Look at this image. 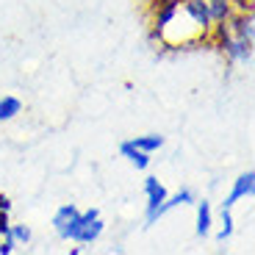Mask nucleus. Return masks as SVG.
I'll return each instance as SVG.
<instances>
[{
	"label": "nucleus",
	"instance_id": "obj_1",
	"mask_svg": "<svg viewBox=\"0 0 255 255\" xmlns=\"http://www.w3.org/2000/svg\"><path fill=\"white\" fill-rule=\"evenodd\" d=\"M150 25L155 42L166 50L205 45L214 33V22L200 0H153Z\"/></svg>",
	"mask_w": 255,
	"mask_h": 255
},
{
	"label": "nucleus",
	"instance_id": "obj_2",
	"mask_svg": "<svg viewBox=\"0 0 255 255\" xmlns=\"http://www.w3.org/2000/svg\"><path fill=\"white\" fill-rule=\"evenodd\" d=\"M106 233V219H103L100 208H86V211H78L75 219L70 222V228L64 230L61 242H72V244H83V247H89V244H97Z\"/></svg>",
	"mask_w": 255,
	"mask_h": 255
},
{
	"label": "nucleus",
	"instance_id": "obj_3",
	"mask_svg": "<svg viewBox=\"0 0 255 255\" xmlns=\"http://www.w3.org/2000/svg\"><path fill=\"white\" fill-rule=\"evenodd\" d=\"M211 42L225 53V58H228L230 64H236V67H247V70L253 67V47H255V42H247V39L233 36V33L225 28V22H222V25H214Z\"/></svg>",
	"mask_w": 255,
	"mask_h": 255
},
{
	"label": "nucleus",
	"instance_id": "obj_4",
	"mask_svg": "<svg viewBox=\"0 0 255 255\" xmlns=\"http://www.w3.org/2000/svg\"><path fill=\"white\" fill-rule=\"evenodd\" d=\"M166 194H169L166 186L155 175H147L144 178V225L147 228H153L161 219V205H164Z\"/></svg>",
	"mask_w": 255,
	"mask_h": 255
},
{
	"label": "nucleus",
	"instance_id": "obj_5",
	"mask_svg": "<svg viewBox=\"0 0 255 255\" xmlns=\"http://www.w3.org/2000/svg\"><path fill=\"white\" fill-rule=\"evenodd\" d=\"M253 194H255V172L247 169V172H242L230 183V191H228V197L222 200V205L225 208H236L244 200H253Z\"/></svg>",
	"mask_w": 255,
	"mask_h": 255
},
{
	"label": "nucleus",
	"instance_id": "obj_6",
	"mask_svg": "<svg viewBox=\"0 0 255 255\" xmlns=\"http://www.w3.org/2000/svg\"><path fill=\"white\" fill-rule=\"evenodd\" d=\"M214 228H217L214 205L208 200H194V233H197V239H208Z\"/></svg>",
	"mask_w": 255,
	"mask_h": 255
},
{
	"label": "nucleus",
	"instance_id": "obj_7",
	"mask_svg": "<svg viewBox=\"0 0 255 255\" xmlns=\"http://www.w3.org/2000/svg\"><path fill=\"white\" fill-rule=\"evenodd\" d=\"M120 155H122V158H125L130 166H133L136 172H147V166H150V161H153V155L144 153V150H139V147H136L130 139L120 144Z\"/></svg>",
	"mask_w": 255,
	"mask_h": 255
},
{
	"label": "nucleus",
	"instance_id": "obj_8",
	"mask_svg": "<svg viewBox=\"0 0 255 255\" xmlns=\"http://www.w3.org/2000/svg\"><path fill=\"white\" fill-rule=\"evenodd\" d=\"M205 6V11H208L211 22L214 25H222V22H228L233 14H236V8H233V0H200Z\"/></svg>",
	"mask_w": 255,
	"mask_h": 255
},
{
	"label": "nucleus",
	"instance_id": "obj_9",
	"mask_svg": "<svg viewBox=\"0 0 255 255\" xmlns=\"http://www.w3.org/2000/svg\"><path fill=\"white\" fill-rule=\"evenodd\" d=\"M78 211H81V208H78L75 203H64V205H58V208H56V214H53L50 225H53V233H56L58 239L64 236V230L70 228V222L75 219Z\"/></svg>",
	"mask_w": 255,
	"mask_h": 255
},
{
	"label": "nucleus",
	"instance_id": "obj_10",
	"mask_svg": "<svg viewBox=\"0 0 255 255\" xmlns=\"http://www.w3.org/2000/svg\"><path fill=\"white\" fill-rule=\"evenodd\" d=\"M233 233H236V219H233V208H225V205H219V228H214V233L211 236L217 239V242H230L233 239Z\"/></svg>",
	"mask_w": 255,
	"mask_h": 255
},
{
	"label": "nucleus",
	"instance_id": "obj_11",
	"mask_svg": "<svg viewBox=\"0 0 255 255\" xmlns=\"http://www.w3.org/2000/svg\"><path fill=\"white\" fill-rule=\"evenodd\" d=\"M194 191L191 189H178V191H172V194H166V200H164V205H161V217H166L169 211H175V208H186V205H194Z\"/></svg>",
	"mask_w": 255,
	"mask_h": 255
},
{
	"label": "nucleus",
	"instance_id": "obj_12",
	"mask_svg": "<svg viewBox=\"0 0 255 255\" xmlns=\"http://www.w3.org/2000/svg\"><path fill=\"white\" fill-rule=\"evenodd\" d=\"M22 114V100L17 95H3L0 97V122H11Z\"/></svg>",
	"mask_w": 255,
	"mask_h": 255
},
{
	"label": "nucleus",
	"instance_id": "obj_13",
	"mask_svg": "<svg viewBox=\"0 0 255 255\" xmlns=\"http://www.w3.org/2000/svg\"><path fill=\"white\" fill-rule=\"evenodd\" d=\"M8 236H11V242L17 244V247H31L33 230H31V225H25V222H8Z\"/></svg>",
	"mask_w": 255,
	"mask_h": 255
},
{
	"label": "nucleus",
	"instance_id": "obj_14",
	"mask_svg": "<svg viewBox=\"0 0 255 255\" xmlns=\"http://www.w3.org/2000/svg\"><path fill=\"white\" fill-rule=\"evenodd\" d=\"M130 141H133L139 150L150 153V155H155L161 147H164V136H161V133H141V136H133Z\"/></svg>",
	"mask_w": 255,
	"mask_h": 255
},
{
	"label": "nucleus",
	"instance_id": "obj_15",
	"mask_svg": "<svg viewBox=\"0 0 255 255\" xmlns=\"http://www.w3.org/2000/svg\"><path fill=\"white\" fill-rule=\"evenodd\" d=\"M8 214H11V200L6 197V194H0V236H6L8 233Z\"/></svg>",
	"mask_w": 255,
	"mask_h": 255
},
{
	"label": "nucleus",
	"instance_id": "obj_16",
	"mask_svg": "<svg viewBox=\"0 0 255 255\" xmlns=\"http://www.w3.org/2000/svg\"><path fill=\"white\" fill-rule=\"evenodd\" d=\"M17 250L19 247L11 242V236H8V233H6V236H0V255H14Z\"/></svg>",
	"mask_w": 255,
	"mask_h": 255
},
{
	"label": "nucleus",
	"instance_id": "obj_17",
	"mask_svg": "<svg viewBox=\"0 0 255 255\" xmlns=\"http://www.w3.org/2000/svg\"><path fill=\"white\" fill-rule=\"evenodd\" d=\"M83 250H86V247H83V244H75V247H72V250H70V255H81V253H83Z\"/></svg>",
	"mask_w": 255,
	"mask_h": 255
}]
</instances>
